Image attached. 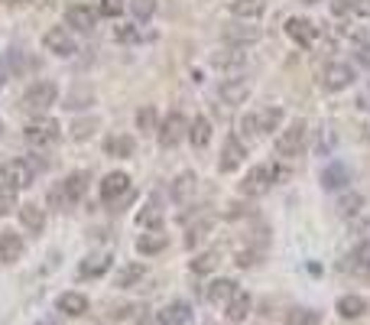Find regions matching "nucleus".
<instances>
[{
	"instance_id": "obj_1",
	"label": "nucleus",
	"mask_w": 370,
	"mask_h": 325,
	"mask_svg": "<svg viewBox=\"0 0 370 325\" xmlns=\"http://www.w3.org/2000/svg\"><path fill=\"white\" fill-rule=\"evenodd\" d=\"M88 186H91V172H84V170L68 172L65 179H62L59 186L49 192V205H56V208H72L75 202H82V198H84Z\"/></svg>"
},
{
	"instance_id": "obj_2",
	"label": "nucleus",
	"mask_w": 370,
	"mask_h": 325,
	"mask_svg": "<svg viewBox=\"0 0 370 325\" xmlns=\"http://www.w3.org/2000/svg\"><path fill=\"white\" fill-rule=\"evenodd\" d=\"M279 176H283V170H279L276 162H257V166L244 176V182H241V196H247V198L267 196L269 189L276 186Z\"/></svg>"
},
{
	"instance_id": "obj_3",
	"label": "nucleus",
	"mask_w": 370,
	"mask_h": 325,
	"mask_svg": "<svg viewBox=\"0 0 370 325\" xmlns=\"http://www.w3.org/2000/svg\"><path fill=\"white\" fill-rule=\"evenodd\" d=\"M56 98H59V88H56V82H36V85H30L23 91V98H20V108L30 114H42L49 111L52 104H56Z\"/></svg>"
},
{
	"instance_id": "obj_4",
	"label": "nucleus",
	"mask_w": 370,
	"mask_h": 325,
	"mask_svg": "<svg viewBox=\"0 0 370 325\" xmlns=\"http://www.w3.org/2000/svg\"><path fill=\"white\" fill-rule=\"evenodd\" d=\"M23 137L30 146H56L62 140V124L52 117H39V120H30L23 127Z\"/></svg>"
},
{
	"instance_id": "obj_5",
	"label": "nucleus",
	"mask_w": 370,
	"mask_h": 325,
	"mask_svg": "<svg viewBox=\"0 0 370 325\" xmlns=\"http://www.w3.org/2000/svg\"><path fill=\"white\" fill-rule=\"evenodd\" d=\"M42 46H46V52L59 56V59H72V56L78 52L75 36L68 33L65 26H52V30H46V36H42Z\"/></svg>"
},
{
	"instance_id": "obj_6",
	"label": "nucleus",
	"mask_w": 370,
	"mask_h": 325,
	"mask_svg": "<svg viewBox=\"0 0 370 325\" xmlns=\"http://www.w3.org/2000/svg\"><path fill=\"white\" fill-rule=\"evenodd\" d=\"M0 182H7L20 192V189H30L36 182V170L26 160H7L0 166Z\"/></svg>"
},
{
	"instance_id": "obj_7",
	"label": "nucleus",
	"mask_w": 370,
	"mask_h": 325,
	"mask_svg": "<svg viewBox=\"0 0 370 325\" xmlns=\"http://www.w3.org/2000/svg\"><path fill=\"white\" fill-rule=\"evenodd\" d=\"M127 198H130V176L127 172H108L101 179V202L117 208Z\"/></svg>"
},
{
	"instance_id": "obj_8",
	"label": "nucleus",
	"mask_w": 370,
	"mask_h": 325,
	"mask_svg": "<svg viewBox=\"0 0 370 325\" xmlns=\"http://www.w3.org/2000/svg\"><path fill=\"white\" fill-rule=\"evenodd\" d=\"M302 146H305V124L302 120H295V124H289L286 130H279L276 134V153L286 156V160L302 153Z\"/></svg>"
},
{
	"instance_id": "obj_9",
	"label": "nucleus",
	"mask_w": 370,
	"mask_h": 325,
	"mask_svg": "<svg viewBox=\"0 0 370 325\" xmlns=\"http://www.w3.org/2000/svg\"><path fill=\"white\" fill-rule=\"evenodd\" d=\"M185 134H189V120H185L179 111L166 114V120H162L160 127H156V137H160V146H162V150L176 146L179 140L185 137Z\"/></svg>"
},
{
	"instance_id": "obj_10",
	"label": "nucleus",
	"mask_w": 370,
	"mask_h": 325,
	"mask_svg": "<svg viewBox=\"0 0 370 325\" xmlns=\"http://www.w3.org/2000/svg\"><path fill=\"white\" fill-rule=\"evenodd\" d=\"M260 36H263L260 26H253L250 20H237V23L224 26V43L227 46H241V49H247V46H253Z\"/></svg>"
},
{
	"instance_id": "obj_11",
	"label": "nucleus",
	"mask_w": 370,
	"mask_h": 325,
	"mask_svg": "<svg viewBox=\"0 0 370 325\" xmlns=\"http://www.w3.org/2000/svg\"><path fill=\"white\" fill-rule=\"evenodd\" d=\"M354 85V69L347 62H331L321 72V88L325 91H345V88Z\"/></svg>"
},
{
	"instance_id": "obj_12",
	"label": "nucleus",
	"mask_w": 370,
	"mask_h": 325,
	"mask_svg": "<svg viewBox=\"0 0 370 325\" xmlns=\"http://www.w3.org/2000/svg\"><path fill=\"white\" fill-rule=\"evenodd\" d=\"M65 26H72L78 33H91L98 26V10L84 7V4H72V7H65Z\"/></svg>"
},
{
	"instance_id": "obj_13",
	"label": "nucleus",
	"mask_w": 370,
	"mask_h": 325,
	"mask_svg": "<svg viewBox=\"0 0 370 325\" xmlns=\"http://www.w3.org/2000/svg\"><path fill=\"white\" fill-rule=\"evenodd\" d=\"M247 160V146L241 144V137H227L224 140V150H221V160H218V170L221 172H234L241 170Z\"/></svg>"
},
{
	"instance_id": "obj_14",
	"label": "nucleus",
	"mask_w": 370,
	"mask_h": 325,
	"mask_svg": "<svg viewBox=\"0 0 370 325\" xmlns=\"http://www.w3.org/2000/svg\"><path fill=\"white\" fill-rule=\"evenodd\" d=\"M286 36L293 43L309 49V46H315V39H319V26L305 17H293V20H286Z\"/></svg>"
},
{
	"instance_id": "obj_15",
	"label": "nucleus",
	"mask_w": 370,
	"mask_h": 325,
	"mask_svg": "<svg viewBox=\"0 0 370 325\" xmlns=\"http://www.w3.org/2000/svg\"><path fill=\"white\" fill-rule=\"evenodd\" d=\"M218 98L231 108H237V104H244L250 98V82L247 78H224L218 88Z\"/></svg>"
},
{
	"instance_id": "obj_16",
	"label": "nucleus",
	"mask_w": 370,
	"mask_h": 325,
	"mask_svg": "<svg viewBox=\"0 0 370 325\" xmlns=\"http://www.w3.org/2000/svg\"><path fill=\"white\" fill-rule=\"evenodd\" d=\"M211 65L221 72H241L247 65V52L241 49V46H231V49H224V52H215V56H211Z\"/></svg>"
},
{
	"instance_id": "obj_17",
	"label": "nucleus",
	"mask_w": 370,
	"mask_h": 325,
	"mask_svg": "<svg viewBox=\"0 0 370 325\" xmlns=\"http://www.w3.org/2000/svg\"><path fill=\"white\" fill-rule=\"evenodd\" d=\"M263 13H267V0H231V17L234 20H250V23H257Z\"/></svg>"
},
{
	"instance_id": "obj_18",
	"label": "nucleus",
	"mask_w": 370,
	"mask_h": 325,
	"mask_svg": "<svg viewBox=\"0 0 370 325\" xmlns=\"http://www.w3.org/2000/svg\"><path fill=\"white\" fill-rule=\"evenodd\" d=\"M195 189H198V176H195L192 170H185V172H179L176 179H172L169 196L176 198V202H189V198L195 196Z\"/></svg>"
},
{
	"instance_id": "obj_19",
	"label": "nucleus",
	"mask_w": 370,
	"mask_h": 325,
	"mask_svg": "<svg viewBox=\"0 0 370 325\" xmlns=\"http://www.w3.org/2000/svg\"><path fill=\"white\" fill-rule=\"evenodd\" d=\"M156 319H160V325H185L192 319V306L176 300V302H169V306H162L160 312H156Z\"/></svg>"
},
{
	"instance_id": "obj_20",
	"label": "nucleus",
	"mask_w": 370,
	"mask_h": 325,
	"mask_svg": "<svg viewBox=\"0 0 370 325\" xmlns=\"http://www.w3.org/2000/svg\"><path fill=\"white\" fill-rule=\"evenodd\" d=\"M224 306H227V312H224V316H227V322H244V319L250 316L253 300H250V296H247L244 290H237L234 296H231V300L224 302Z\"/></svg>"
},
{
	"instance_id": "obj_21",
	"label": "nucleus",
	"mask_w": 370,
	"mask_h": 325,
	"mask_svg": "<svg viewBox=\"0 0 370 325\" xmlns=\"http://www.w3.org/2000/svg\"><path fill=\"white\" fill-rule=\"evenodd\" d=\"M23 250H26V244H23V238H20V234L0 231V260H4V264H13V260H20V257H23Z\"/></svg>"
},
{
	"instance_id": "obj_22",
	"label": "nucleus",
	"mask_w": 370,
	"mask_h": 325,
	"mask_svg": "<svg viewBox=\"0 0 370 325\" xmlns=\"http://www.w3.org/2000/svg\"><path fill=\"white\" fill-rule=\"evenodd\" d=\"M56 309H59L62 316L78 319V316L88 312V296H82V293H62L59 302H56Z\"/></svg>"
},
{
	"instance_id": "obj_23",
	"label": "nucleus",
	"mask_w": 370,
	"mask_h": 325,
	"mask_svg": "<svg viewBox=\"0 0 370 325\" xmlns=\"http://www.w3.org/2000/svg\"><path fill=\"white\" fill-rule=\"evenodd\" d=\"M143 276H146V264H127L117 270L114 286H117V290H134L136 283H143Z\"/></svg>"
},
{
	"instance_id": "obj_24",
	"label": "nucleus",
	"mask_w": 370,
	"mask_h": 325,
	"mask_svg": "<svg viewBox=\"0 0 370 325\" xmlns=\"http://www.w3.org/2000/svg\"><path fill=\"white\" fill-rule=\"evenodd\" d=\"M335 309L341 319H361L364 312H367V300L357 296V293H347V296H341V300L335 302Z\"/></svg>"
},
{
	"instance_id": "obj_25",
	"label": "nucleus",
	"mask_w": 370,
	"mask_h": 325,
	"mask_svg": "<svg viewBox=\"0 0 370 325\" xmlns=\"http://www.w3.org/2000/svg\"><path fill=\"white\" fill-rule=\"evenodd\" d=\"M185 137H189V144H192L195 150L208 146V144H211V120L198 114V117H195L192 124H189V134H185Z\"/></svg>"
},
{
	"instance_id": "obj_26",
	"label": "nucleus",
	"mask_w": 370,
	"mask_h": 325,
	"mask_svg": "<svg viewBox=\"0 0 370 325\" xmlns=\"http://www.w3.org/2000/svg\"><path fill=\"white\" fill-rule=\"evenodd\" d=\"M347 182H351V172H347V166H341V162H331V166H325L321 170V186L325 189H345Z\"/></svg>"
},
{
	"instance_id": "obj_27",
	"label": "nucleus",
	"mask_w": 370,
	"mask_h": 325,
	"mask_svg": "<svg viewBox=\"0 0 370 325\" xmlns=\"http://www.w3.org/2000/svg\"><path fill=\"white\" fill-rule=\"evenodd\" d=\"M17 212H20V222H23L26 231L39 234L42 228H46V212H42L39 205H33V202H30V205H20Z\"/></svg>"
},
{
	"instance_id": "obj_28",
	"label": "nucleus",
	"mask_w": 370,
	"mask_h": 325,
	"mask_svg": "<svg viewBox=\"0 0 370 325\" xmlns=\"http://www.w3.org/2000/svg\"><path fill=\"white\" fill-rule=\"evenodd\" d=\"M257 117V134H273V130L283 127V108H263L260 114H253Z\"/></svg>"
},
{
	"instance_id": "obj_29",
	"label": "nucleus",
	"mask_w": 370,
	"mask_h": 325,
	"mask_svg": "<svg viewBox=\"0 0 370 325\" xmlns=\"http://www.w3.org/2000/svg\"><path fill=\"white\" fill-rule=\"evenodd\" d=\"M234 293H237V283H234V280H215V283H208L205 296H208V302L221 306V302H227L231 296H234Z\"/></svg>"
},
{
	"instance_id": "obj_30",
	"label": "nucleus",
	"mask_w": 370,
	"mask_h": 325,
	"mask_svg": "<svg viewBox=\"0 0 370 325\" xmlns=\"http://www.w3.org/2000/svg\"><path fill=\"white\" fill-rule=\"evenodd\" d=\"M134 146H136L134 137H127V134H117V137H108V140H104V153L127 160V156H134Z\"/></svg>"
},
{
	"instance_id": "obj_31",
	"label": "nucleus",
	"mask_w": 370,
	"mask_h": 325,
	"mask_svg": "<svg viewBox=\"0 0 370 325\" xmlns=\"http://www.w3.org/2000/svg\"><path fill=\"white\" fill-rule=\"evenodd\" d=\"M166 234L162 231H146L143 238L136 241V250H140V254L143 257H153V254H162V250H166Z\"/></svg>"
},
{
	"instance_id": "obj_32",
	"label": "nucleus",
	"mask_w": 370,
	"mask_h": 325,
	"mask_svg": "<svg viewBox=\"0 0 370 325\" xmlns=\"http://www.w3.org/2000/svg\"><path fill=\"white\" fill-rule=\"evenodd\" d=\"M110 270V254H98V257H88L82 267H78V274L82 276H101Z\"/></svg>"
},
{
	"instance_id": "obj_33",
	"label": "nucleus",
	"mask_w": 370,
	"mask_h": 325,
	"mask_svg": "<svg viewBox=\"0 0 370 325\" xmlns=\"http://www.w3.org/2000/svg\"><path fill=\"white\" fill-rule=\"evenodd\" d=\"M364 212V196H357V192H347V196L338 198V215L341 218H354V215Z\"/></svg>"
},
{
	"instance_id": "obj_34",
	"label": "nucleus",
	"mask_w": 370,
	"mask_h": 325,
	"mask_svg": "<svg viewBox=\"0 0 370 325\" xmlns=\"http://www.w3.org/2000/svg\"><path fill=\"white\" fill-rule=\"evenodd\" d=\"M136 127L143 130V134H156L160 124H156V108H153V104H143V108L136 111Z\"/></svg>"
},
{
	"instance_id": "obj_35",
	"label": "nucleus",
	"mask_w": 370,
	"mask_h": 325,
	"mask_svg": "<svg viewBox=\"0 0 370 325\" xmlns=\"http://www.w3.org/2000/svg\"><path fill=\"white\" fill-rule=\"evenodd\" d=\"M136 224L140 228H150V231H160V224H162V212L156 205H146L143 212L136 215Z\"/></svg>"
},
{
	"instance_id": "obj_36",
	"label": "nucleus",
	"mask_w": 370,
	"mask_h": 325,
	"mask_svg": "<svg viewBox=\"0 0 370 325\" xmlns=\"http://www.w3.org/2000/svg\"><path fill=\"white\" fill-rule=\"evenodd\" d=\"M215 267H218V254H215V250H205V254H198L192 260V274H211V270H215Z\"/></svg>"
},
{
	"instance_id": "obj_37",
	"label": "nucleus",
	"mask_w": 370,
	"mask_h": 325,
	"mask_svg": "<svg viewBox=\"0 0 370 325\" xmlns=\"http://www.w3.org/2000/svg\"><path fill=\"white\" fill-rule=\"evenodd\" d=\"M13 208H20L17 205V189L7 186V182H0V218H4V215H10Z\"/></svg>"
},
{
	"instance_id": "obj_38",
	"label": "nucleus",
	"mask_w": 370,
	"mask_h": 325,
	"mask_svg": "<svg viewBox=\"0 0 370 325\" xmlns=\"http://www.w3.org/2000/svg\"><path fill=\"white\" fill-rule=\"evenodd\" d=\"M319 312L315 309H293L286 316V325H319Z\"/></svg>"
},
{
	"instance_id": "obj_39",
	"label": "nucleus",
	"mask_w": 370,
	"mask_h": 325,
	"mask_svg": "<svg viewBox=\"0 0 370 325\" xmlns=\"http://www.w3.org/2000/svg\"><path fill=\"white\" fill-rule=\"evenodd\" d=\"M130 10L136 20H150L156 13V0H130Z\"/></svg>"
},
{
	"instance_id": "obj_40",
	"label": "nucleus",
	"mask_w": 370,
	"mask_h": 325,
	"mask_svg": "<svg viewBox=\"0 0 370 325\" xmlns=\"http://www.w3.org/2000/svg\"><path fill=\"white\" fill-rule=\"evenodd\" d=\"M114 39H117V43H136V39H140V30H136V23H120L117 30H114Z\"/></svg>"
},
{
	"instance_id": "obj_41",
	"label": "nucleus",
	"mask_w": 370,
	"mask_h": 325,
	"mask_svg": "<svg viewBox=\"0 0 370 325\" xmlns=\"http://www.w3.org/2000/svg\"><path fill=\"white\" fill-rule=\"evenodd\" d=\"M94 127H98V120H75V124H72V137L75 140H88L94 134Z\"/></svg>"
},
{
	"instance_id": "obj_42",
	"label": "nucleus",
	"mask_w": 370,
	"mask_h": 325,
	"mask_svg": "<svg viewBox=\"0 0 370 325\" xmlns=\"http://www.w3.org/2000/svg\"><path fill=\"white\" fill-rule=\"evenodd\" d=\"M120 10H124V0H101V4H98V17L117 20V17H120Z\"/></svg>"
},
{
	"instance_id": "obj_43",
	"label": "nucleus",
	"mask_w": 370,
	"mask_h": 325,
	"mask_svg": "<svg viewBox=\"0 0 370 325\" xmlns=\"http://www.w3.org/2000/svg\"><path fill=\"white\" fill-rule=\"evenodd\" d=\"M208 224H211V222L195 224L192 231H189V238H185V244H189V248H195V241H202V238H205V231H208Z\"/></svg>"
},
{
	"instance_id": "obj_44",
	"label": "nucleus",
	"mask_w": 370,
	"mask_h": 325,
	"mask_svg": "<svg viewBox=\"0 0 370 325\" xmlns=\"http://www.w3.org/2000/svg\"><path fill=\"white\" fill-rule=\"evenodd\" d=\"M331 13H335V17H345V13H351V0H331Z\"/></svg>"
},
{
	"instance_id": "obj_45",
	"label": "nucleus",
	"mask_w": 370,
	"mask_h": 325,
	"mask_svg": "<svg viewBox=\"0 0 370 325\" xmlns=\"http://www.w3.org/2000/svg\"><path fill=\"white\" fill-rule=\"evenodd\" d=\"M7 78H10V52H4V56H0V88H4Z\"/></svg>"
},
{
	"instance_id": "obj_46",
	"label": "nucleus",
	"mask_w": 370,
	"mask_h": 325,
	"mask_svg": "<svg viewBox=\"0 0 370 325\" xmlns=\"http://www.w3.org/2000/svg\"><path fill=\"white\" fill-rule=\"evenodd\" d=\"M351 10L357 17H370V0H351Z\"/></svg>"
},
{
	"instance_id": "obj_47",
	"label": "nucleus",
	"mask_w": 370,
	"mask_h": 325,
	"mask_svg": "<svg viewBox=\"0 0 370 325\" xmlns=\"http://www.w3.org/2000/svg\"><path fill=\"white\" fill-rule=\"evenodd\" d=\"M241 134H257V117H253V114H247V117L241 120Z\"/></svg>"
},
{
	"instance_id": "obj_48",
	"label": "nucleus",
	"mask_w": 370,
	"mask_h": 325,
	"mask_svg": "<svg viewBox=\"0 0 370 325\" xmlns=\"http://www.w3.org/2000/svg\"><path fill=\"white\" fill-rule=\"evenodd\" d=\"M253 264H257V254H250V250H247V254L244 250L237 254V267H253Z\"/></svg>"
},
{
	"instance_id": "obj_49",
	"label": "nucleus",
	"mask_w": 370,
	"mask_h": 325,
	"mask_svg": "<svg viewBox=\"0 0 370 325\" xmlns=\"http://www.w3.org/2000/svg\"><path fill=\"white\" fill-rule=\"evenodd\" d=\"M357 62L370 69V46H361V49H357Z\"/></svg>"
},
{
	"instance_id": "obj_50",
	"label": "nucleus",
	"mask_w": 370,
	"mask_h": 325,
	"mask_svg": "<svg viewBox=\"0 0 370 325\" xmlns=\"http://www.w3.org/2000/svg\"><path fill=\"white\" fill-rule=\"evenodd\" d=\"M36 325H56V322H52V319H42V322H36Z\"/></svg>"
},
{
	"instance_id": "obj_51",
	"label": "nucleus",
	"mask_w": 370,
	"mask_h": 325,
	"mask_svg": "<svg viewBox=\"0 0 370 325\" xmlns=\"http://www.w3.org/2000/svg\"><path fill=\"white\" fill-rule=\"evenodd\" d=\"M364 276H367V280H370V267H367V270H364Z\"/></svg>"
},
{
	"instance_id": "obj_52",
	"label": "nucleus",
	"mask_w": 370,
	"mask_h": 325,
	"mask_svg": "<svg viewBox=\"0 0 370 325\" xmlns=\"http://www.w3.org/2000/svg\"><path fill=\"white\" fill-rule=\"evenodd\" d=\"M302 4H319V0H302Z\"/></svg>"
}]
</instances>
